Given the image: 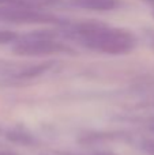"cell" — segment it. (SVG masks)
Instances as JSON below:
<instances>
[{
  "label": "cell",
  "instance_id": "6da1fadb",
  "mask_svg": "<svg viewBox=\"0 0 154 155\" xmlns=\"http://www.w3.org/2000/svg\"><path fill=\"white\" fill-rule=\"evenodd\" d=\"M74 34L86 48L106 54H127L136 45L131 33L101 25H82Z\"/></svg>",
  "mask_w": 154,
  "mask_h": 155
},
{
  "label": "cell",
  "instance_id": "7a4b0ae2",
  "mask_svg": "<svg viewBox=\"0 0 154 155\" xmlns=\"http://www.w3.org/2000/svg\"><path fill=\"white\" fill-rule=\"evenodd\" d=\"M67 51V46L59 41L48 37L46 34H32L18 40L12 46V52L18 56H49V54L63 53Z\"/></svg>",
  "mask_w": 154,
  "mask_h": 155
},
{
  "label": "cell",
  "instance_id": "3957f363",
  "mask_svg": "<svg viewBox=\"0 0 154 155\" xmlns=\"http://www.w3.org/2000/svg\"><path fill=\"white\" fill-rule=\"evenodd\" d=\"M0 22L18 25H37V23H57V18L49 14L38 12L32 7L16 5H0Z\"/></svg>",
  "mask_w": 154,
  "mask_h": 155
},
{
  "label": "cell",
  "instance_id": "277c9868",
  "mask_svg": "<svg viewBox=\"0 0 154 155\" xmlns=\"http://www.w3.org/2000/svg\"><path fill=\"white\" fill-rule=\"evenodd\" d=\"M71 4L89 11H112L119 5L117 0H72Z\"/></svg>",
  "mask_w": 154,
  "mask_h": 155
},
{
  "label": "cell",
  "instance_id": "5b68a950",
  "mask_svg": "<svg viewBox=\"0 0 154 155\" xmlns=\"http://www.w3.org/2000/svg\"><path fill=\"white\" fill-rule=\"evenodd\" d=\"M19 38L18 34L11 30H0V45H5V44L16 42Z\"/></svg>",
  "mask_w": 154,
  "mask_h": 155
},
{
  "label": "cell",
  "instance_id": "8992f818",
  "mask_svg": "<svg viewBox=\"0 0 154 155\" xmlns=\"http://www.w3.org/2000/svg\"><path fill=\"white\" fill-rule=\"evenodd\" d=\"M141 146L146 155H154V139H145Z\"/></svg>",
  "mask_w": 154,
  "mask_h": 155
},
{
  "label": "cell",
  "instance_id": "52a82bcc",
  "mask_svg": "<svg viewBox=\"0 0 154 155\" xmlns=\"http://www.w3.org/2000/svg\"><path fill=\"white\" fill-rule=\"evenodd\" d=\"M0 5H16V7H30L25 0H0Z\"/></svg>",
  "mask_w": 154,
  "mask_h": 155
},
{
  "label": "cell",
  "instance_id": "ba28073f",
  "mask_svg": "<svg viewBox=\"0 0 154 155\" xmlns=\"http://www.w3.org/2000/svg\"><path fill=\"white\" fill-rule=\"evenodd\" d=\"M94 155H116L113 153H98V154H94Z\"/></svg>",
  "mask_w": 154,
  "mask_h": 155
},
{
  "label": "cell",
  "instance_id": "9c48e42d",
  "mask_svg": "<svg viewBox=\"0 0 154 155\" xmlns=\"http://www.w3.org/2000/svg\"><path fill=\"white\" fill-rule=\"evenodd\" d=\"M0 155H14V154H10V153H0Z\"/></svg>",
  "mask_w": 154,
  "mask_h": 155
},
{
  "label": "cell",
  "instance_id": "30bf717a",
  "mask_svg": "<svg viewBox=\"0 0 154 155\" xmlns=\"http://www.w3.org/2000/svg\"><path fill=\"white\" fill-rule=\"evenodd\" d=\"M153 16H154V10H153Z\"/></svg>",
  "mask_w": 154,
  "mask_h": 155
}]
</instances>
